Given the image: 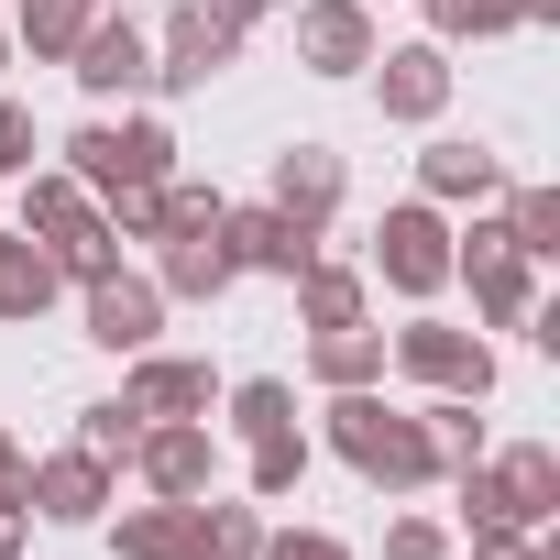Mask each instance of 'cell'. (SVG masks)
Listing matches in <instances>:
<instances>
[{"label": "cell", "mask_w": 560, "mask_h": 560, "mask_svg": "<svg viewBox=\"0 0 560 560\" xmlns=\"http://www.w3.org/2000/svg\"><path fill=\"white\" fill-rule=\"evenodd\" d=\"M385 374V330H319V385H374Z\"/></svg>", "instance_id": "d4e9b609"}, {"label": "cell", "mask_w": 560, "mask_h": 560, "mask_svg": "<svg viewBox=\"0 0 560 560\" xmlns=\"http://www.w3.org/2000/svg\"><path fill=\"white\" fill-rule=\"evenodd\" d=\"M275 209H287L298 231H319L341 209V154L330 143H287V154H275Z\"/></svg>", "instance_id": "9a60e30c"}, {"label": "cell", "mask_w": 560, "mask_h": 560, "mask_svg": "<svg viewBox=\"0 0 560 560\" xmlns=\"http://www.w3.org/2000/svg\"><path fill=\"white\" fill-rule=\"evenodd\" d=\"M0 176H34V110L0 100Z\"/></svg>", "instance_id": "d6a6232c"}, {"label": "cell", "mask_w": 560, "mask_h": 560, "mask_svg": "<svg viewBox=\"0 0 560 560\" xmlns=\"http://www.w3.org/2000/svg\"><path fill=\"white\" fill-rule=\"evenodd\" d=\"M374 275H385L396 298H440V287H451V231H440L429 198L385 209V231H374Z\"/></svg>", "instance_id": "5b68a950"}, {"label": "cell", "mask_w": 560, "mask_h": 560, "mask_svg": "<svg viewBox=\"0 0 560 560\" xmlns=\"http://www.w3.org/2000/svg\"><path fill=\"white\" fill-rule=\"evenodd\" d=\"M330 451L363 472V483H385V494H407V483H429L440 462H429V429L418 418H396L374 385H341V407H330Z\"/></svg>", "instance_id": "6da1fadb"}, {"label": "cell", "mask_w": 560, "mask_h": 560, "mask_svg": "<svg viewBox=\"0 0 560 560\" xmlns=\"http://www.w3.org/2000/svg\"><path fill=\"white\" fill-rule=\"evenodd\" d=\"M154 242H220V198L187 187V176H165L154 187Z\"/></svg>", "instance_id": "603a6c76"}, {"label": "cell", "mask_w": 560, "mask_h": 560, "mask_svg": "<svg viewBox=\"0 0 560 560\" xmlns=\"http://www.w3.org/2000/svg\"><path fill=\"white\" fill-rule=\"evenodd\" d=\"M418 429H429V462H440V472L483 462V418H472V396H440V407H429Z\"/></svg>", "instance_id": "484cf974"}, {"label": "cell", "mask_w": 560, "mask_h": 560, "mask_svg": "<svg viewBox=\"0 0 560 560\" xmlns=\"http://www.w3.org/2000/svg\"><path fill=\"white\" fill-rule=\"evenodd\" d=\"M527 23H560V0H527Z\"/></svg>", "instance_id": "60d3db41"}, {"label": "cell", "mask_w": 560, "mask_h": 560, "mask_svg": "<svg viewBox=\"0 0 560 560\" xmlns=\"http://www.w3.org/2000/svg\"><path fill=\"white\" fill-rule=\"evenodd\" d=\"M527 23V0H429V34L462 45V34H516Z\"/></svg>", "instance_id": "83f0119b"}, {"label": "cell", "mask_w": 560, "mask_h": 560, "mask_svg": "<svg viewBox=\"0 0 560 560\" xmlns=\"http://www.w3.org/2000/svg\"><path fill=\"white\" fill-rule=\"evenodd\" d=\"M89 220H100V209H89L78 176H34V187H23V231H34V242H67V231H89Z\"/></svg>", "instance_id": "7402d4cb"}, {"label": "cell", "mask_w": 560, "mask_h": 560, "mask_svg": "<svg viewBox=\"0 0 560 560\" xmlns=\"http://www.w3.org/2000/svg\"><path fill=\"white\" fill-rule=\"evenodd\" d=\"M154 319H165L154 275H100L89 287V341L100 352H154Z\"/></svg>", "instance_id": "8fae6325"}, {"label": "cell", "mask_w": 560, "mask_h": 560, "mask_svg": "<svg viewBox=\"0 0 560 560\" xmlns=\"http://www.w3.org/2000/svg\"><path fill=\"white\" fill-rule=\"evenodd\" d=\"M231 429H242V440H275V429H298V396L275 385V374H253V385H231Z\"/></svg>", "instance_id": "f1b7e54d"}, {"label": "cell", "mask_w": 560, "mask_h": 560, "mask_svg": "<svg viewBox=\"0 0 560 560\" xmlns=\"http://www.w3.org/2000/svg\"><path fill=\"white\" fill-rule=\"evenodd\" d=\"M110 231L121 242H154V187H110Z\"/></svg>", "instance_id": "d590c367"}, {"label": "cell", "mask_w": 560, "mask_h": 560, "mask_svg": "<svg viewBox=\"0 0 560 560\" xmlns=\"http://www.w3.org/2000/svg\"><path fill=\"white\" fill-rule=\"evenodd\" d=\"M385 560H451V538H440L429 516H396V527H385Z\"/></svg>", "instance_id": "836d02e7"}, {"label": "cell", "mask_w": 560, "mask_h": 560, "mask_svg": "<svg viewBox=\"0 0 560 560\" xmlns=\"http://www.w3.org/2000/svg\"><path fill=\"white\" fill-rule=\"evenodd\" d=\"M451 264L472 275V308H483V319H505V330H516V319L538 308V275H527V253H516L505 231H472V253H451Z\"/></svg>", "instance_id": "30bf717a"}, {"label": "cell", "mask_w": 560, "mask_h": 560, "mask_svg": "<svg viewBox=\"0 0 560 560\" xmlns=\"http://www.w3.org/2000/svg\"><path fill=\"white\" fill-rule=\"evenodd\" d=\"M100 505H110V462H100V451H56V462H23V516L89 527Z\"/></svg>", "instance_id": "52a82bcc"}, {"label": "cell", "mask_w": 560, "mask_h": 560, "mask_svg": "<svg viewBox=\"0 0 560 560\" xmlns=\"http://www.w3.org/2000/svg\"><path fill=\"white\" fill-rule=\"evenodd\" d=\"M220 253H231V275H298L308 253H319V231H298L287 209H220Z\"/></svg>", "instance_id": "ba28073f"}, {"label": "cell", "mask_w": 560, "mask_h": 560, "mask_svg": "<svg viewBox=\"0 0 560 560\" xmlns=\"http://www.w3.org/2000/svg\"><path fill=\"white\" fill-rule=\"evenodd\" d=\"M253 560H352V549H341V538H319V527H287V538H264Z\"/></svg>", "instance_id": "e575fe53"}, {"label": "cell", "mask_w": 560, "mask_h": 560, "mask_svg": "<svg viewBox=\"0 0 560 560\" xmlns=\"http://www.w3.org/2000/svg\"><path fill=\"white\" fill-rule=\"evenodd\" d=\"M143 418H209V363H165V352H132V385H121Z\"/></svg>", "instance_id": "2e32d148"}, {"label": "cell", "mask_w": 560, "mask_h": 560, "mask_svg": "<svg viewBox=\"0 0 560 560\" xmlns=\"http://www.w3.org/2000/svg\"><path fill=\"white\" fill-rule=\"evenodd\" d=\"M253 549H264L253 505H198V560H253Z\"/></svg>", "instance_id": "f546056e"}, {"label": "cell", "mask_w": 560, "mask_h": 560, "mask_svg": "<svg viewBox=\"0 0 560 560\" xmlns=\"http://www.w3.org/2000/svg\"><path fill=\"white\" fill-rule=\"evenodd\" d=\"M472 560H560V549H527L516 527H472Z\"/></svg>", "instance_id": "8d00e7d4"}, {"label": "cell", "mask_w": 560, "mask_h": 560, "mask_svg": "<svg viewBox=\"0 0 560 560\" xmlns=\"http://www.w3.org/2000/svg\"><path fill=\"white\" fill-rule=\"evenodd\" d=\"M462 516L472 527H549L560 516V451L527 440L505 462H462Z\"/></svg>", "instance_id": "7a4b0ae2"}, {"label": "cell", "mask_w": 560, "mask_h": 560, "mask_svg": "<svg viewBox=\"0 0 560 560\" xmlns=\"http://www.w3.org/2000/svg\"><path fill=\"white\" fill-rule=\"evenodd\" d=\"M374 100H385V121H440V100H451V56H440V45H396V56H374Z\"/></svg>", "instance_id": "4fadbf2b"}, {"label": "cell", "mask_w": 560, "mask_h": 560, "mask_svg": "<svg viewBox=\"0 0 560 560\" xmlns=\"http://www.w3.org/2000/svg\"><path fill=\"white\" fill-rule=\"evenodd\" d=\"M298 308H308V330H352V319H363V275L308 253V264H298Z\"/></svg>", "instance_id": "44dd1931"}, {"label": "cell", "mask_w": 560, "mask_h": 560, "mask_svg": "<svg viewBox=\"0 0 560 560\" xmlns=\"http://www.w3.org/2000/svg\"><path fill=\"white\" fill-rule=\"evenodd\" d=\"M418 187H429V198H505V165H494L483 143H429V154H418Z\"/></svg>", "instance_id": "ffe728a7"}, {"label": "cell", "mask_w": 560, "mask_h": 560, "mask_svg": "<svg viewBox=\"0 0 560 560\" xmlns=\"http://www.w3.org/2000/svg\"><path fill=\"white\" fill-rule=\"evenodd\" d=\"M67 78H78L89 100H132V89H154V45H143V23H121V12H100V23L78 34V56H67Z\"/></svg>", "instance_id": "8992f818"}, {"label": "cell", "mask_w": 560, "mask_h": 560, "mask_svg": "<svg viewBox=\"0 0 560 560\" xmlns=\"http://www.w3.org/2000/svg\"><path fill=\"white\" fill-rule=\"evenodd\" d=\"M0 78H12V23H0Z\"/></svg>", "instance_id": "b9f144b4"}, {"label": "cell", "mask_w": 560, "mask_h": 560, "mask_svg": "<svg viewBox=\"0 0 560 560\" xmlns=\"http://www.w3.org/2000/svg\"><path fill=\"white\" fill-rule=\"evenodd\" d=\"M67 176H78L89 198H110V187H165V176H176V132H165V121H89V132L67 143Z\"/></svg>", "instance_id": "3957f363"}, {"label": "cell", "mask_w": 560, "mask_h": 560, "mask_svg": "<svg viewBox=\"0 0 560 560\" xmlns=\"http://www.w3.org/2000/svg\"><path fill=\"white\" fill-rule=\"evenodd\" d=\"M298 483H308V440H298V429L253 440V494H298Z\"/></svg>", "instance_id": "1f68e13d"}, {"label": "cell", "mask_w": 560, "mask_h": 560, "mask_svg": "<svg viewBox=\"0 0 560 560\" xmlns=\"http://www.w3.org/2000/svg\"><path fill=\"white\" fill-rule=\"evenodd\" d=\"M89 23H100V0H23V12H12V45H34V67H67Z\"/></svg>", "instance_id": "d6986e66"}, {"label": "cell", "mask_w": 560, "mask_h": 560, "mask_svg": "<svg viewBox=\"0 0 560 560\" xmlns=\"http://www.w3.org/2000/svg\"><path fill=\"white\" fill-rule=\"evenodd\" d=\"M505 242H516L527 264H549V253H560V187H516V209H505Z\"/></svg>", "instance_id": "4316f807"}, {"label": "cell", "mask_w": 560, "mask_h": 560, "mask_svg": "<svg viewBox=\"0 0 560 560\" xmlns=\"http://www.w3.org/2000/svg\"><path fill=\"white\" fill-rule=\"evenodd\" d=\"M385 363H407L418 385H440V396H494V352L472 341V330H451V319H407L396 341H385Z\"/></svg>", "instance_id": "277c9868"}, {"label": "cell", "mask_w": 560, "mask_h": 560, "mask_svg": "<svg viewBox=\"0 0 560 560\" xmlns=\"http://www.w3.org/2000/svg\"><path fill=\"white\" fill-rule=\"evenodd\" d=\"M0 505H23V440L0 429Z\"/></svg>", "instance_id": "f35d334b"}, {"label": "cell", "mask_w": 560, "mask_h": 560, "mask_svg": "<svg viewBox=\"0 0 560 560\" xmlns=\"http://www.w3.org/2000/svg\"><path fill=\"white\" fill-rule=\"evenodd\" d=\"M132 462H143V483L154 494H209V418H165V429H143L132 440Z\"/></svg>", "instance_id": "5bb4252c"}, {"label": "cell", "mask_w": 560, "mask_h": 560, "mask_svg": "<svg viewBox=\"0 0 560 560\" xmlns=\"http://www.w3.org/2000/svg\"><path fill=\"white\" fill-rule=\"evenodd\" d=\"M121 560H198V494H165V505L121 516Z\"/></svg>", "instance_id": "ac0fdd59"}, {"label": "cell", "mask_w": 560, "mask_h": 560, "mask_svg": "<svg viewBox=\"0 0 560 560\" xmlns=\"http://www.w3.org/2000/svg\"><path fill=\"white\" fill-rule=\"evenodd\" d=\"M220 287H231V253H220V242H165L154 298H220Z\"/></svg>", "instance_id": "cb8c5ba5"}, {"label": "cell", "mask_w": 560, "mask_h": 560, "mask_svg": "<svg viewBox=\"0 0 560 560\" xmlns=\"http://www.w3.org/2000/svg\"><path fill=\"white\" fill-rule=\"evenodd\" d=\"M132 440H143V407L132 396H110V407L78 418V451H100V462H132Z\"/></svg>", "instance_id": "4dcf8cb0"}, {"label": "cell", "mask_w": 560, "mask_h": 560, "mask_svg": "<svg viewBox=\"0 0 560 560\" xmlns=\"http://www.w3.org/2000/svg\"><path fill=\"white\" fill-rule=\"evenodd\" d=\"M298 56H308L319 78H363L385 45H374V12H363V0H308V12H298Z\"/></svg>", "instance_id": "9c48e42d"}, {"label": "cell", "mask_w": 560, "mask_h": 560, "mask_svg": "<svg viewBox=\"0 0 560 560\" xmlns=\"http://www.w3.org/2000/svg\"><path fill=\"white\" fill-rule=\"evenodd\" d=\"M67 287L56 275V253L34 242V231H0V319H45V298Z\"/></svg>", "instance_id": "e0dca14e"}, {"label": "cell", "mask_w": 560, "mask_h": 560, "mask_svg": "<svg viewBox=\"0 0 560 560\" xmlns=\"http://www.w3.org/2000/svg\"><path fill=\"white\" fill-rule=\"evenodd\" d=\"M198 12H209V23H220V34H231V45H242V34H253V23H264V12H275V0H198Z\"/></svg>", "instance_id": "74e56055"}, {"label": "cell", "mask_w": 560, "mask_h": 560, "mask_svg": "<svg viewBox=\"0 0 560 560\" xmlns=\"http://www.w3.org/2000/svg\"><path fill=\"white\" fill-rule=\"evenodd\" d=\"M0 560H23V505H0Z\"/></svg>", "instance_id": "ab89813d"}, {"label": "cell", "mask_w": 560, "mask_h": 560, "mask_svg": "<svg viewBox=\"0 0 560 560\" xmlns=\"http://www.w3.org/2000/svg\"><path fill=\"white\" fill-rule=\"evenodd\" d=\"M231 56H242V45H231L209 12H198V0H187V12L165 23V45H154V89H176V100H187V89H209Z\"/></svg>", "instance_id": "7c38bea8"}]
</instances>
